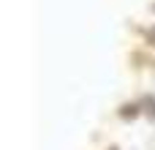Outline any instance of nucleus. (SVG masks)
I'll list each match as a JSON object with an SVG mask.
<instances>
[{
	"label": "nucleus",
	"mask_w": 155,
	"mask_h": 150,
	"mask_svg": "<svg viewBox=\"0 0 155 150\" xmlns=\"http://www.w3.org/2000/svg\"><path fill=\"white\" fill-rule=\"evenodd\" d=\"M120 115H123V118H136V115H139V107H136V104L123 107V112H120Z\"/></svg>",
	"instance_id": "obj_1"
},
{
	"label": "nucleus",
	"mask_w": 155,
	"mask_h": 150,
	"mask_svg": "<svg viewBox=\"0 0 155 150\" xmlns=\"http://www.w3.org/2000/svg\"><path fill=\"white\" fill-rule=\"evenodd\" d=\"M142 104H144V107H150V109H144V112H147L150 118H155V98H144Z\"/></svg>",
	"instance_id": "obj_2"
},
{
	"label": "nucleus",
	"mask_w": 155,
	"mask_h": 150,
	"mask_svg": "<svg viewBox=\"0 0 155 150\" xmlns=\"http://www.w3.org/2000/svg\"><path fill=\"white\" fill-rule=\"evenodd\" d=\"M150 41H155V33H150Z\"/></svg>",
	"instance_id": "obj_3"
}]
</instances>
